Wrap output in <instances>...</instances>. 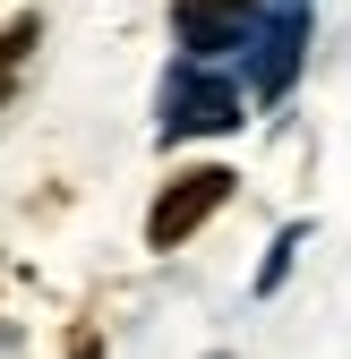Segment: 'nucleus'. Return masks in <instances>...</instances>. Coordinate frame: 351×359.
<instances>
[{
  "label": "nucleus",
  "mask_w": 351,
  "mask_h": 359,
  "mask_svg": "<svg viewBox=\"0 0 351 359\" xmlns=\"http://www.w3.org/2000/svg\"><path fill=\"white\" fill-rule=\"evenodd\" d=\"M223 197H232V171L223 163H197V171H180V180H171V189L146 205V248H180V240H197L206 231V222L214 214H223Z\"/></svg>",
  "instance_id": "1"
},
{
  "label": "nucleus",
  "mask_w": 351,
  "mask_h": 359,
  "mask_svg": "<svg viewBox=\"0 0 351 359\" xmlns=\"http://www.w3.org/2000/svg\"><path fill=\"white\" fill-rule=\"evenodd\" d=\"M0 60H9V52H0Z\"/></svg>",
  "instance_id": "2"
}]
</instances>
